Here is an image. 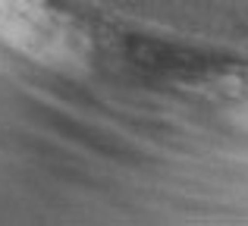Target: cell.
<instances>
[{
  "label": "cell",
  "instance_id": "1",
  "mask_svg": "<svg viewBox=\"0 0 248 226\" xmlns=\"http://www.w3.org/2000/svg\"><path fill=\"white\" fill-rule=\"evenodd\" d=\"M239 113H242L245 120H248V98H245V104H242V110H239Z\"/></svg>",
  "mask_w": 248,
  "mask_h": 226
}]
</instances>
